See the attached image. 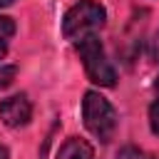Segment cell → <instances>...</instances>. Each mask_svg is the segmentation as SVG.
Here are the masks:
<instances>
[{
  "label": "cell",
  "mask_w": 159,
  "mask_h": 159,
  "mask_svg": "<svg viewBox=\"0 0 159 159\" xmlns=\"http://www.w3.org/2000/svg\"><path fill=\"white\" fill-rule=\"evenodd\" d=\"M104 20H107V10L99 2H94V0H80L62 17V35L70 42L77 45L84 37L97 35V30L104 27Z\"/></svg>",
  "instance_id": "6da1fadb"
},
{
  "label": "cell",
  "mask_w": 159,
  "mask_h": 159,
  "mask_svg": "<svg viewBox=\"0 0 159 159\" xmlns=\"http://www.w3.org/2000/svg\"><path fill=\"white\" fill-rule=\"evenodd\" d=\"M82 119L92 137H97L102 144L114 139L117 132V112L114 107L99 94V92H84L82 99Z\"/></svg>",
  "instance_id": "7a4b0ae2"
},
{
  "label": "cell",
  "mask_w": 159,
  "mask_h": 159,
  "mask_svg": "<svg viewBox=\"0 0 159 159\" xmlns=\"http://www.w3.org/2000/svg\"><path fill=\"white\" fill-rule=\"evenodd\" d=\"M77 52L82 57V65H84L89 82H94L99 87H114L117 84V72H114L112 62L107 60L104 47H102L97 35H89L82 42H77Z\"/></svg>",
  "instance_id": "3957f363"
},
{
  "label": "cell",
  "mask_w": 159,
  "mask_h": 159,
  "mask_svg": "<svg viewBox=\"0 0 159 159\" xmlns=\"http://www.w3.org/2000/svg\"><path fill=\"white\" fill-rule=\"evenodd\" d=\"M32 117V104L25 94H12L0 102V119L7 127H25Z\"/></svg>",
  "instance_id": "277c9868"
},
{
  "label": "cell",
  "mask_w": 159,
  "mask_h": 159,
  "mask_svg": "<svg viewBox=\"0 0 159 159\" xmlns=\"http://www.w3.org/2000/svg\"><path fill=\"white\" fill-rule=\"evenodd\" d=\"M57 159H94V152H92V147H89L84 139L70 137V139L60 147Z\"/></svg>",
  "instance_id": "5b68a950"
},
{
  "label": "cell",
  "mask_w": 159,
  "mask_h": 159,
  "mask_svg": "<svg viewBox=\"0 0 159 159\" xmlns=\"http://www.w3.org/2000/svg\"><path fill=\"white\" fill-rule=\"evenodd\" d=\"M12 35H15V22H12V17L0 15V60L5 57V52H7V47H10Z\"/></svg>",
  "instance_id": "8992f818"
},
{
  "label": "cell",
  "mask_w": 159,
  "mask_h": 159,
  "mask_svg": "<svg viewBox=\"0 0 159 159\" xmlns=\"http://www.w3.org/2000/svg\"><path fill=\"white\" fill-rule=\"evenodd\" d=\"M149 127H152V132L159 137V77H157V82H154V102H152V107H149Z\"/></svg>",
  "instance_id": "52a82bcc"
},
{
  "label": "cell",
  "mask_w": 159,
  "mask_h": 159,
  "mask_svg": "<svg viewBox=\"0 0 159 159\" xmlns=\"http://www.w3.org/2000/svg\"><path fill=\"white\" fill-rule=\"evenodd\" d=\"M117 159H154L149 152H144V149H139V147H132V144H127V147H122L119 152H117Z\"/></svg>",
  "instance_id": "ba28073f"
},
{
  "label": "cell",
  "mask_w": 159,
  "mask_h": 159,
  "mask_svg": "<svg viewBox=\"0 0 159 159\" xmlns=\"http://www.w3.org/2000/svg\"><path fill=\"white\" fill-rule=\"evenodd\" d=\"M15 75H17V67L15 65H0V89L10 87L12 80H15Z\"/></svg>",
  "instance_id": "9c48e42d"
},
{
  "label": "cell",
  "mask_w": 159,
  "mask_h": 159,
  "mask_svg": "<svg viewBox=\"0 0 159 159\" xmlns=\"http://www.w3.org/2000/svg\"><path fill=\"white\" fill-rule=\"evenodd\" d=\"M0 159H7V149H5L2 144H0Z\"/></svg>",
  "instance_id": "30bf717a"
},
{
  "label": "cell",
  "mask_w": 159,
  "mask_h": 159,
  "mask_svg": "<svg viewBox=\"0 0 159 159\" xmlns=\"http://www.w3.org/2000/svg\"><path fill=\"white\" fill-rule=\"evenodd\" d=\"M12 0H0V7H5V5H10Z\"/></svg>",
  "instance_id": "8fae6325"
}]
</instances>
